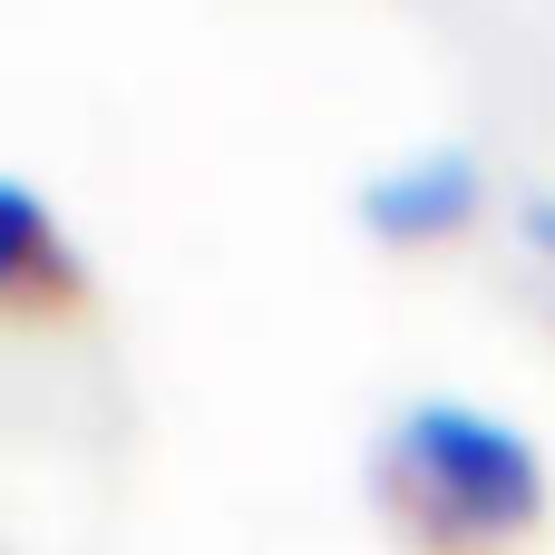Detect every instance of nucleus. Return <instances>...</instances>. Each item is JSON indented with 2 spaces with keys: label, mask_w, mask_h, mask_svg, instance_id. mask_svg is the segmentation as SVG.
I'll use <instances>...</instances> for the list:
<instances>
[{
  "label": "nucleus",
  "mask_w": 555,
  "mask_h": 555,
  "mask_svg": "<svg viewBox=\"0 0 555 555\" xmlns=\"http://www.w3.org/2000/svg\"><path fill=\"white\" fill-rule=\"evenodd\" d=\"M371 488L400 517V537H420L429 555H488L546 517L537 439L459 390H420L390 410V429L371 439Z\"/></svg>",
  "instance_id": "1"
},
{
  "label": "nucleus",
  "mask_w": 555,
  "mask_h": 555,
  "mask_svg": "<svg viewBox=\"0 0 555 555\" xmlns=\"http://www.w3.org/2000/svg\"><path fill=\"white\" fill-rule=\"evenodd\" d=\"M517 224H527L537 254H555V185H527V195H517Z\"/></svg>",
  "instance_id": "4"
},
{
  "label": "nucleus",
  "mask_w": 555,
  "mask_h": 555,
  "mask_svg": "<svg viewBox=\"0 0 555 555\" xmlns=\"http://www.w3.org/2000/svg\"><path fill=\"white\" fill-rule=\"evenodd\" d=\"M0 273H10L20 302H68L78 293V254H68V234H59V215L29 176H0Z\"/></svg>",
  "instance_id": "3"
},
{
  "label": "nucleus",
  "mask_w": 555,
  "mask_h": 555,
  "mask_svg": "<svg viewBox=\"0 0 555 555\" xmlns=\"http://www.w3.org/2000/svg\"><path fill=\"white\" fill-rule=\"evenodd\" d=\"M478 195H488L478 146L439 137V146H410V156H390V166L361 176V224L390 234V244H429V234H459L478 215Z\"/></svg>",
  "instance_id": "2"
}]
</instances>
